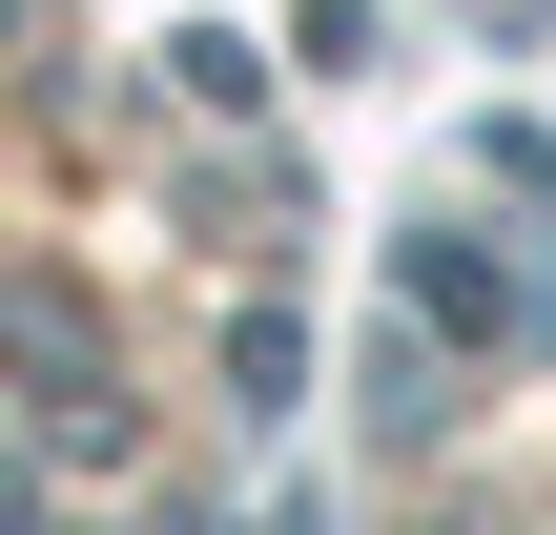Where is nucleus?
<instances>
[{
  "label": "nucleus",
  "mask_w": 556,
  "mask_h": 535,
  "mask_svg": "<svg viewBox=\"0 0 556 535\" xmlns=\"http://www.w3.org/2000/svg\"><path fill=\"white\" fill-rule=\"evenodd\" d=\"M0 351H21V392H41V412H83V392H103V309H83L62 268H21V289H0Z\"/></svg>",
  "instance_id": "nucleus-1"
}]
</instances>
